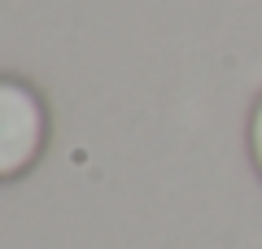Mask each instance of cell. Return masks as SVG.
Instances as JSON below:
<instances>
[{"label":"cell","mask_w":262,"mask_h":249,"mask_svg":"<svg viewBox=\"0 0 262 249\" xmlns=\"http://www.w3.org/2000/svg\"><path fill=\"white\" fill-rule=\"evenodd\" d=\"M48 149V105L27 79L0 74V184H13Z\"/></svg>","instance_id":"1"},{"label":"cell","mask_w":262,"mask_h":249,"mask_svg":"<svg viewBox=\"0 0 262 249\" xmlns=\"http://www.w3.org/2000/svg\"><path fill=\"white\" fill-rule=\"evenodd\" d=\"M249 157H253V166H258V175H262V96L249 114Z\"/></svg>","instance_id":"2"}]
</instances>
